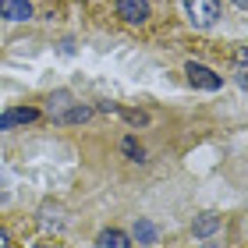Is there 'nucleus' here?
Masks as SVG:
<instances>
[{"mask_svg": "<svg viewBox=\"0 0 248 248\" xmlns=\"http://www.w3.org/2000/svg\"><path fill=\"white\" fill-rule=\"evenodd\" d=\"M185 15L195 29H209L220 18V4L217 0H185Z\"/></svg>", "mask_w": 248, "mask_h": 248, "instance_id": "f257e3e1", "label": "nucleus"}, {"mask_svg": "<svg viewBox=\"0 0 248 248\" xmlns=\"http://www.w3.org/2000/svg\"><path fill=\"white\" fill-rule=\"evenodd\" d=\"M185 75H188V82L195 85V89H206V93H217V89L223 85V78L217 71H209L206 64H195V61L185 67Z\"/></svg>", "mask_w": 248, "mask_h": 248, "instance_id": "f03ea898", "label": "nucleus"}, {"mask_svg": "<svg viewBox=\"0 0 248 248\" xmlns=\"http://www.w3.org/2000/svg\"><path fill=\"white\" fill-rule=\"evenodd\" d=\"M114 4H117V15L128 25H142L149 18V0H114Z\"/></svg>", "mask_w": 248, "mask_h": 248, "instance_id": "7ed1b4c3", "label": "nucleus"}, {"mask_svg": "<svg viewBox=\"0 0 248 248\" xmlns=\"http://www.w3.org/2000/svg\"><path fill=\"white\" fill-rule=\"evenodd\" d=\"M36 117H39L36 107H15V110H7V114H0V131H11V128L29 124V121H36Z\"/></svg>", "mask_w": 248, "mask_h": 248, "instance_id": "20e7f679", "label": "nucleus"}, {"mask_svg": "<svg viewBox=\"0 0 248 248\" xmlns=\"http://www.w3.org/2000/svg\"><path fill=\"white\" fill-rule=\"evenodd\" d=\"M0 18H7V21H29L32 18V4H29V0H0Z\"/></svg>", "mask_w": 248, "mask_h": 248, "instance_id": "39448f33", "label": "nucleus"}, {"mask_svg": "<svg viewBox=\"0 0 248 248\" xmlns=\"http://www.w3.org/2000/svg\"><path fill=\"white\" fill-rule=\"evenodd\" d=\"M39 223H43V227L61 231V227H64V209H61V206H50V202H46V206L39 209Z\"/></svg>", "mask_w": 248, "mask_h": 248, "instance_id": "423d86ee", "label": "nucleus"}, {"mask_svg": "<svg viewBox=\"0 0 248 248\" xmlns=\"http://www.w3.org/2000/svg\"><path fill=\"white\" fill-rule=\"evenodd\" d=\"M217 227H220V217H217V213H202L191 231H195V238H209V234L217 231Z\"/></svg>", "mask_w": 248, "mask_h": 248, "instance_id": "0eeeda50", "label": "nucleus"}, {"mask_svg": "<svg viewBox=\"0 0 248 248\" xmlns=\"http://www.w3.org/2000/svg\"><path fill=\"white\" fill-rule=\"evenodd\" d=\"M96 245L99 248H128V234H124V231H103L96 238Z\"/></svg>", "mask_w": 248, "mask_h": 248, "instance_id": "6e6552de", "label": "nucleus"}, {"mask_svg": "<svg viewBox=\"0 0 248 248\" xmlns=\"http://www.w3.org/2000/svg\"><path fill=\"white\" fill-rule=\"evenodd\" d=\"M135 238H139V245H153L156 241V227L149 220H139L135 223Z\"/></svg>", "mask_w": 248, "mask_h": 248, "instance_id": "1a4fd4ad", "label": "nucleus"}, {"mask_svg": "<svg viewBox=\"0 0 248 248\" xmlns=\"http://www.w3.org/2000/svg\"><path fill=\"white\" fill-rule=\"evenodd\" d=\"M124 153H128L131 160H142V145L135 142V139H124Z\"/></svg>", "mask_w": 248, "mask_h": 248, "instance_id": "9d476101", "label": "nucleus"}, {"mask_svg": "<svg viewBox=\"0 0 248 248\" xmlns=\"http://www.w3.org/2000/svg\"><path fill=\"white\" fill-rule=\"evenodd\" d=\"M89 114H93L89 107H75V110H67V121H85Z\"/></svg>", "mask_w": 248, "mask_h": 248, "instance_id": "9b49d317", "label": "nucleus"}, {"mask_svg": "<svg viewBox=\"0 0 248 248\" xmlns=\"http://www.w3.org/2000/svg\"><path fill=\"white\" fill-rule=\"evenodd\" d=\"M124 117H128L131 124H145V121H149V117H145V114H135V110H124Z\"/></svg>", "mask_w": 248, "mask_h": 248, "instance_id": "f8f14e48", "label": "nucleus"}, {"mask_svg": "<svg viewBox=\"0 0 248 248\" xmlns=\"http://www.w3.org/2000/svg\"><path fill=\"white\" fill-rule=\"evenodd\" d=\"M0 248H11V238H7V231L0 227Z\"/></svg>", "mask_w": 248, "mask_h": 248, "instance_id": "ddd939ff", "label": "nucleus"}, {"mask_svg": "<svg viewBox=\"0 0 248 248\" xmlns=\"http://www.w3.org/2000/svg\"><path fill=\"white\" fill-rule=\"evenodd\" d=\"M36 248H53V245H36Z\"/></svg>", "mask_w": 248, "mask_h": 248, "instance_id": "4468645a", "label": "nucleus"}, {"mask_svg": "<svg viewBox=\"0 0 248 248\" xmlns=\"http://www.w3.org/2000/svg\"><path fill=\"white\" fill-rule=\"evenodd\" d=\"M234 4H241V7H245V0H234Z\"/></svg>", "mask_w": 248, "mask_h": 248, "instance_id": "2eb2a0df", "label": "nucleus"}, {"mask_svg": "<svg viewBox=\"0 0 248 248\" xmlns=\"http://www.w3.org/2000/svg\"><path fill=\"white\" fill-rule=\"evenodd\" d=\"M209 248H213V245H209Z\"/></svg>", "mask_w": 248, "mask_h": 248, "instance_id": "dca6fc26", "label": "nucleus"}]
</instances>
